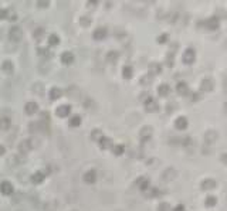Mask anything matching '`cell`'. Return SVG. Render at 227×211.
Here are the masks:
<instances>
[{
	"label": "cell",
	"mask_w": 227,
	"mask_h": 211,
	"mask_svg": "<svg viewBox=\"0 0 227 211\" xmlns=\"http://www.w3.org/2000/svg\"><path fill=\"white\" fill-rule=\"evenodd\" d=\"M9 38L13 43H18L23 38V31L20 30V27H12L9 30Z\"/></svg>",
	"instance_id": "1"
},
{
	"label": "cell",
	"mask_w": 227,
	"mask_h": 211,
	"mask_svg": "<svg viewBox=\"0 0 227 211\" xmlns=\"http://www.w3.org/2000/svg\"><path fill=\"white\" fill-rule=\"evenodd\" d=\"M194 58H196V52H194L193 48H187L186 51L183 52V55H182V61H183L186 65L193 64Z\"/></svg>",
	"instance_id": "2"
},
{
	"label": "cell",
	"mask_w": 227,
	"mask_h": 211,
	"mask_svg": "<svg viewBox=\"0 0 227 211\" xmlns=\"http://www.w3.org/2000/svg\"><path fill=\"white\" fill-rule=\"evenodd\" d=\"M14 189H13V184L10 181H2L0 183V193L4 194V196H12Z\"/></svg>",
	"instance_id": "3"
},
{
	"label": "cell",
	"mask_w": 227,
	"mask_h": 211,
	"mask_svg": "<svg viewBox=\"0 0 227 211\" xmlns=\"http://www.w3.org/2000/svg\"><path fill=\"white\" fill-rule=\"evenodd\" d=\"M145 108H146L148 112H156L159 109V105L152 96H148V99L145 101Z\"/></svg>",
	"instance_id": "4"
},
{
	"label": "cell",
	"mask_w": 227,
	"mask_h": 211,
	"mask_svg": "<svg viewBox=\"0 0 227 211\" xmlns=\"http://www.w3.org/2000/svg\"><path fill=\"white\" fill-rule=\"evenodd\" d=\"M70 112H71L70 105H61V106H58L55 109V115L60 118H67L68 115H70Z\"/></svg>",
	"instance_id": "5"
},
{
	"label": "cell",
	"mask_w": 227,
	"mask_h": 211,
	"mask_svg": "<svg viewBox=\"0 0 227 211\" xmlns=\"http://www.w3.org/2000/svg\"><path fill=\"white\" fill-rule=\"evenodd\" d=\"M217 138H219V133H217V132L209 130V132H206V135H204V142L207 145H212V143H214V142L217 140Z\"/></svg>",
	"instance_id": "6"
},
{
	"label": "cell",
	"mask_w": 227,
	"mask_h": 211,
	"mask_svg": "<svg viewBox=\"0 0 227 211\" xmlns=\"http://www.w3.org/2000/svg\"><path fill=\"white\" fill-rule=\"evenodd\" d=\"M34 147L33 145V140H24L22 142V145L18 146V150H20V153H23V155H26V153H28L31 149Z\"/></svg>",
	"instance_id": "7"
},
{
	"label": "cell",
	"mask_w": 227,
	"mask_h": 211,
	"mask_svg": "<svg viewBox=\"0 0 227 211\" xmlns=\"http://www.w3.org/2000/svg\"><path fill=\"white\" fill-rule=\"evenodd\" d=\"M139 136H141L142 142H146L148 139H150V136H152V128H150V126H145V128H142Z\"/></svg>",
	"instance_id": "8"
},
{
	"label": "cell",
	"mask_w": 227,
	"mask_h": 211,
	"mask_svg": "<svg viewBox=\"0 0 227 211\" xmlns=\"http://www.w3.org/2000/svg\"><path fill=\"white\" fill-rule=\"evenodd\" d=\"M61 62H63V64H65V65L73 64V62H74V54H73V52H70V51L63 52V55H61Z\"/></svg>",
	"instance_id": "9"
},
{
	"label": "cell",
	"mask_w": 227,
	"mask_h": 211,
	"mask_svg": "<svg viewBox=\"0 0 227 211\" xmlns=\"http://www.w3.org/2000/svg\"><path fill=\"white\" fill-rule=\"evenodd\" d=\"M95 180H97L95 170H89V171H87L85 174H84V181H85V183L92 184V183H95Z\"/></svg>",
	"instance_id": "10"
},
{
	"label": "cell",
	"mask_w": 227,
	"mask_h": 211,
	"mask_svg": "<svg viewBox=\"0 0 227 211\" xmlns=\"http://www.w3.org/2000/svg\"><path fill=\"white\" fill-rule=\"evenodd\" d=\"M162 177H163V180H165V181L173 180V179L176 177V170H175V169H166V170L163 171Z\"/></svg>",
	"instance_id": "11"
},
{
	"label": "cell",
	"mask_w": 227,
	"mask_h": 211,
	"mask_svg": "<svg viewBox=\"0 0 227 211\" xmlns=\"http://www.w3.org/2000/svg\"><path fill=\"white\" fill-rule=\"evenodd\" d=\"M24 109H26V113H27V115H34V113L38 110V105H37L36 102H27Z\"/></svg>",
	"instance_id": "12"
},
{
	"label": "cell",
	"mask_w": 227,
	"mask_h": 211,
	"mask_svg": "<svg viewBox=\"0 0 227 211\" xmlns=\"http://www.w3.org/2000/svg\"><path fill=\"white\" fill-rule=\"evenodd\" d=\"M92 37H94V40H97V41L105 38V37H107V28H104V27L97 28V30L94 31V34H92Z\"/></svg>",
	"instance_id": "13"
},
{
	"label": "cell",
	"mask_w": 227,
	"mask_h": 211,
	"mask_svg": "<svg viewBox=\"0 0 227 211\" xmlns=\"http://www.w3.org/2000/svg\"><path fill=\"white\" fill-rule=\"evenodd\" d=\"M216 186H217V183L214 180H212V179H206V180L202 181L203 190H213V189H216Z\"/></svg>",
	"instance_id": "14"
},
{
	"label": "cell",
	"mask_w": 227,
	"mask_h": 211,
	"mask_svg": "<svg viewBox=\"0 0 227 211\" xmlns=\"http://www.w3.org/2000/svg\"><path fill=\"white\" fill-rule=\"evenodd\" d=\"M175 126H176V129H179V130H183V129L187 128V119L184 116L178 118V119L175 120Z\"/></svg>",
	"instance_id": "15"
},
{
	"label": "cell",
	"mask_w": 227,
	"mask_h": 211,
	"mask_svg": "<svg viewBox=\"0 0 227 211\" xmlns=\"http://www.w3.org/2000/svg\"><path fill=\"white\" fill-rule=\"evenodd\" d=\"M44 177H46V173H43V171H37V173H34L33 174L31 181H33L34 184H40V183H43Z\"/></svg>",
	"instance_id": "16"
},
{
	"label": "cell",
	"mask_w": 227,
	"mask_h": 211,
	"mask_svg": "<svg viewBox=\"0 0 227 211\" xmlns=\"http://www.w3.org/2000/svg\"><path fill=\"white\" fill-rule=\"evenodd\" d=\"M176 91H178L179 95H187V92H189V86H187L186 82H179L178 85H176Z\"/></svg>",
	"instance_id": "17"
},
{
	"label": "cell",
	"mask_w": 227,
	"mask_h": 211,
	"mask_svg": "<svg viewBox=\"0 0 227 211\" xmlns=\"http://www.w3.org/2000/svg\"><path fill=\"white\" fill-rule=\"evenodd\" d=\"M136 186L139 187V190H142V191H146V190L149 189V180H148V179L141 177L138 181H136Z\"/></svg>",
	"instance_id": "18"
},
{
	"label": "cell",
	"mask_w": 227,
	"mask_h": 211,
	"mask_svg": "<svg viewBox=\"0 0 227 211\" xmlns=\"http://www.w3.org/2000/svg\"><path fill=\"white\" fill-rule=\"evenodd\" d=\"M61 95H63V91L60 88H51V91H50V99H53V101L60 99Z\"/></svg>",
	"instance_id": "19"
},
{
	"label": "cell",
	"mask_w": 227,
	"mask_h": 211,
	"mask_svg": "<svg viewBox=\"0 0 227 211\" xmlns=\"http://www.w3.org/2000/svg\"><path fill=\"white\" fill-rule=\"evenodd\" d=\"M200 88H202V91H204V92H210L213 89V81L212 80H203Z\"/></svg>",
	"instance_id": "20"
},
{
	"label": "cell",
	"mask_w": 227,
	"mask_h": 211,
	"mask_svg": "<svg viewBox=\"0 0 227 211\" xmlns=\"http://www.w3.org/2000/svg\"><path fill=\"white\" fill-rule=\"evenodd\" d=\"M98 143H99V147H101V149H109V147H112V142H111V139L104 138V136L99 139Z\"/></svg>",
	"instance_id": "21"
},
{
	"label": "cell",
	"mask_w": 227,
	"mask_h": 211,
	"mask_svg": "<svg viewBox=\"0 0 227 211\" xmlns=\"http://www.w3.org/2000/svg\"><path fill=\"white\" fill-rule=\"evenodd\" d=\"M169 92H170V86L166 85V84H162V85H159V88H158V94H159L160 96H168Z\"/></svg>",
	"instance_id": "22"
},
{
	"label": "cell",
	"mask_w": 227,
	"mask_h": 211,
	"mask_svg": "<svg viewBox=\"0 0 227 211\" xmlns=\"http://www.w3.org/2000/svg\"><path fill=\"white\" fill-rule=\"evenodd\" d=\"M145 194H146L148 197H156L160 194V191H159V189H156V187H149V189L145 191Z\"/></svg>",
	"instance_id": "23"
},
{
	"label": "cell",
	"mask_w": 227,
	"mask_h": 211,
	"mask_svg": "<svg viewBox=\"0 0 227 211\" xmlns=\"http://www.w3.org/2000/svg\"><path fill=\"white\" fill-rule=\"evenodd\" d=\"M10 128V119L9 118H2L0 119V130H7Z\"/></svg>",
	"instance_id": "24"
},
{
	"label": "cell",
	"mask_w": 227,
	"mask_h": 211,
	"mask_svg": "<svg viewBox=\"0 0 227 211\" xmlns=\"http://www.w3.org/2000/svg\"><path fill=\"white\" fill-rule=\"evenodd\" d=\"M122 74H124V78L129 80V78H132V75H134V70H132V67H129V65H125L122 70Z\"/></svg>",
	"instance_id": "25"
},
{
	"label": "cell",
	"mask_w": 227,
	"mask_h": 211,
	"mask_svg": "<svg viewBox=\"0 0 227 211\" xmlns=\"http://www.w3.org/2000/svg\"><path fill=\"white\" fill-rule=\"evenodd\" d=\"M2 70H3L6 74H12L14 68H13V64L10 61H4L3 64H2Z\"/></svg>",
	"instance_id": "26"
},
{
	"label": "cell",
	"mask_w": 227,
	"mask_h": 211,
	"mask_svg": "<svg viewBox=\"0 0 227 211\" xmlns=\"http://www.w3.org/2000/svg\"><path fill=\"white\" fill-rule=\"evenodd\" d=\"M33 92H34V94H37V95H43L44 94V86H43V84H40V82L34 84V85H33Z\"/></svg>",
	"instance_id": "27"
},
{
	"label": "cell",
	"mask_w": 227,
	"mask_h": 211,
	"mask_svg": "<svg viewBox=\"0 0 227 211\" xmlns=\"http://www.w3.org/2000/svg\"><path fill=\"white\" fill-rule=\"evenodd\" d=\"M102 138V132L98 130V129H95V130H92L91 132V139L94 142H99V139Z\"/></svg>",
	"instance_id": "28"
},
{
	"label": "cell",
	"mask_w": 227,
	"mask_h": 211,
	"mask_svg": "<svg viewBox=\"0 0 227 211\" xmlns=\"http://www.w3.org/2000/svg\"><path fill=\"white\" fill-rule=\"evenodd\" d=\"M68 125L73 126V128H77V126L81 125V118L80 116H73L70 119V122H68Z\"/></svg>",
	"instance_id": "29"
},
{
	"label": "cell",
	"mask_w": 227,
	"mask_h": 211,
	"mask_svg": "<svg viewBox=\"0 0 227 211\" xmlns=\"http://www.w3.org/2000/svg\"><path fill=\"white\" fill-rule=\"evenodd\" d=\"M107 60L109 62H117V60H118V52L117 51H109V52H108V55H107Z\"/></svg>",
	"instance_id": "30"
},
{
	"label": "cell",
	"mask_w": 227,
	"mask_h": 211,
	"mask_svg": "<svg viewBox=\"0 0 227 211\" xmlns=\"http://www.w3.org/2000/svg\"><path fill=\"white\" fill-rule=\"evenodd\" d=\"M207 26H209L210 30H216V28H219V20L217 18H210L207 22Z\"/></svg>",
	"instance_id": "31"
},
{
	"label": "cell",
	"mask_w": 227,
	"mask_h": 211,
	"mask_svg": "<svg viewBox=\"0 0 227 211\" xmlns=\"http://www.w3.org/2000/svg\"><path fill=\"white\" fill-rule=\"evenodd\" d=\"M48 43H50V46H58V43H60L58 36H55V34H51V36L48 37Z\"/></svg>",
	"instance_id": "32"
},
{
	"label": "cell",
	"mask_w": 227,
	"mask_h": 211,
	"mask_svg": "<svg viewBox=\"0 0 227 211\" xmlns=\"http://www.w3.org/2000/svg\"><path fill=\"white\" fill-rule=\"evenodd\" d=\"M124 146L122 145H117V146H114L112 147V152H114V155H117V156H121V155H122L124 153Z\"/></svg>",
	"instance_id": "33"
},
{
	"label": "cell",
	"mask_w": 227,
	"mask_h": 211,
	"mask_svg": "<svg viewBox=\"0 0 227 211\" xmlns=\"http://www.w3.org/2000/svg\"><path fill=\"white\" fill-rule=\"evenodd\" d=\"M216 203H217V200H216V197H207L204 201V204L207 205V207H213V205H216Z\"/></svg>",
	"instance_id": "34"
},
{
	"label": "cell",
	"mask_w": 227,
	"mask_h": 211,
	"mask_svg": "<svg viewBox=\"0 0 227 211\" xmlns=\"http://www.w3.org/2000/svg\"><path fill=\"white\" fill-rule=\"evenodd\" d=\"M158 211H170V205L168 203H160L158 205Z\"/></svg>",
	"instance_id": "35"
},
{
	"label": "cell",
	"mask_w": 227,
	"mask_h": 211,
	"mask_svg": "<svg viewBox=\"0 0 227 211\" xmlns=\"http://www.w3.org/2000/svg\"><path fill=\"white\" fill-rule=\"evenodd\" d=\"M6 18L7 20H16L17 16H16V13L13 10H6Z\"/></svg>",
	"instance_id": "36"
},
{
	"label": "cell",
	"mask_w": 227,
	"mask_h": 211,
	"mask_svg": "<svg viewBox=\"0 0 227 211\" xmlns=\"http://www.w3.org/2000/svg\"><path fill=\"white\" fill-rule=\"evenodd\" d=\"M152 81H154V75H152V74H149V76H148V75H145L144 78H142V81H141V82H142V84H146V82H148V84H150V82H152Z\"/></svg>",
	"instance_id": "37"
},
{
	"label": "cell",
	"mask_w": 227,
	"mask_h": 211,
	"mask_svg": "<svg viewBox=\"0 0 227 211\" xmlns=\"http://www.w3.org/2000/svg\"><path fill=\"white\" fill-rule=\"evenodd\" d=\"M43 33H44L43 28H37V30H34V33H33L34 38H40V37L43 36Z\"/></svg>",
	"instance_id": "38"
},
{
	"label": "cell",
	"mask_w": 227,
	"mask_h": 211,
	"mask_svg": "<svg viewBox=\"0 0 227 211\" xmlns=\"http://www.w3.org/2000/svg\"><path fill=\"white\" fill-rule=\"evenodd\" d=\"M80 23H81L83 26H88L89 23H91V20H89L88 17H81V18H80Z\"/></svg>",
	"instance_id": "39"
},
{
	"label": "cell",
	"mask_w": 227,
	"mask_h": 211,
	"mask_svg": "<svg viewBox=\"0 0 227 211\" xmlns=\"http://www.w3.org/2000/svg\"><path fill=\"white\" fill-rule=\"evenodd\" d=\"M166 40H168V36L166 34H162L160 37H158V43H165Z\"/></svg>",
	"instance_id": "40"
},
{
	"label": "cell",
	"mask_w": 227,
	"mask_h": 211,
	"mask_svg": "<svg viewBox=\"0 0 227 211\" xmlns=\"http://www.w3.org/2000/svg\"><path fill=\"white\" fill-rule=\"evenodd\" d=\"M38 52H40V55H50L48 54V50H46V48H38Z\"/></svg>",
	"instance_id": "41"
},
{
	"label": "cell",
	"mask_w": 227,
	"mask_h": 211,
	"mask_svg": "<svg viewBox=\"0 0 227 211\" xmlns=\"http://www.w3.org/2000/svg\"><path fill=\"white\" fill-rule=\"evenodd\" d=\"M50 4V2H37V6L40 7H47Z\"/></svg>",
	"instance_id": "42"
},
{
	"label": "cell",
	"mask_w": 227,
	"mask_h": 211,
	"mask_svg": "<svg viewBox=\"0 0 227 211\" xmlns=\"http://www.w3.org/2000/svg\"><path fill=\"white\" fill-rule=\"evenodd\" d=\"M2 18H6V10L0 9V20H2Z\"/></svg>",
	"instance_id": "43"
},
{
	"label": "cell",
	"mask_w": 227,
	"mask_h": 211,
	"mask_svg": "<svg viewBox=\"0 0 227 211\" xmlns=\"http://www.w3.org/2000/svg\"><path fill=\"white\" fill-rule=\"evenodd\" d=\"M173 211H184V207L182 204H179L178 207H175V210H173Z\"/></svg>",
	"instance_id": "44"
},
{
	"label": "cell",
	"mask_w": 227,
	"mask_h": 211,
	"mask_svg": "<svg viewBox=\"0 0 227 211\" xmlns=\"http://www.w3.org/2000/svg\"><path fill=\"white\" fill-rule=\"evenodd\" d=\"M4 152H6V149H4V146H2V145H0V156H3V155H4Z\"/></svg>",
	"instance_id": "45"
},
{
	"label": "cell",
	"mask_w": 227,
	"mask_h": 211,
	"mask_svg": "<svg viewBox=\"0 0 227 211\" xmlns=\"http://www.w3.org/2000/svg\"><path fill=\"white\" fill-rule=\"evenodd\" d=\"M190 99H192V101H197V99H199V95H197V94H193V95H192V98H190Z\"/></svg>",
	"instance_id": "46"
},
{
	"label": "cell",
	"mask_w": 227,
	"mask_h": 211,
	"mask_svg": "<svg viewBox=\"0 0 227 211\" xmlns=\"http://www.w3.org/2000/svg\"><path fill=\"white\" fill-rule=\"evenodd\" d=\"M173 106H175V105H168V112H169V113L175 110V109H173Z\"/></svg>",
	"instance_id": "47"
},
{
	"label": "cell",
	"mask_w": 227,
	"mask_h": 211,
	"mask_svg": "<svg viewBox=\"0 0 227 211\" xmlns=\"http://www.w3.org/2000/svg\"><path fill=\"white\" fill-rule=\"evenodd\" d=\"M152 67L155 68V71H156V72H160V70H162V68H160V65H159V67H158V65H152Z\"/></svg>",
	"instance_id": "48"
}]
</instances>
